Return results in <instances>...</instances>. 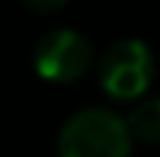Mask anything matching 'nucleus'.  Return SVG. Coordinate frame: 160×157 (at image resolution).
<instances>
[{"label": "nucleus", "instance_id": "f257e3e1", "mask_svg": "<svg viewBox=\"0 0 160 157\" xmlns=\"http://www.w3.org/2000/svg\"><path fill=\"white\" fill-rule=\"evenodd\" d=\"M132 138L124 118L107 107H87L73 112L56 138L59 157H129Z\"/></svg>", "mask_w": 160, "mask_h": 157}, {"label": "nucleus", "instance_id": "f03ea898", "mask_svg": "<svg viewBox=\"0 0 160 157\" xmlns=\"http://www.w3.org/2000/svg\"><path fill=\"white\" fill-rule=\"evenodd\" d=\"M98 84L115 101L143 98L155 81V56L141 39H118L98 59Z\"/></svg>", "mask_w": 160, "mask_h": 157}, {"label": "nucleus", "instance_id": "7ed1b4c3", "mask_svg": "<svg viewBox=\"0 0 160 157\" xmlns=\"http://www.w3.org/2000/svg\"><path fill=\"white\" fill-rule=\"evenodd\" d=\"M34 67L42 79L68 84L82 79L93 67V45L73 28H53L42 34L34 48Z\"/></svg>", "mask_w": 160, "mask_h": 157}, {"label": "nucleus", "instance_id": "20e7f679", "mask_svg": "<svg viewBox=\"0 0 160 157\" xmlns=\"http://www.w3.org/2000/svg\"><path fill=\"white\" fill-rule=\"evenodd\" d=\"M129 138L141 143H160V96L141 98L124 118Z\"/></svg>", "mask_w": 160, "mask_h": 157}, {"label": "nucleus", "instance_id": "39448f33", "mask_svg": "<svg viewBox=\"0 0 160 157\" xmlns=\"http://www.w3.org/2000/svg\"><path fill=\"white\" fill-rule=\"evenodd\" d=\"M22 3L34 11H39V14H51V11H59L68 0H22Z\"/></svg>", "mask_w": 160, "mask_h": 157}]
</instances>
